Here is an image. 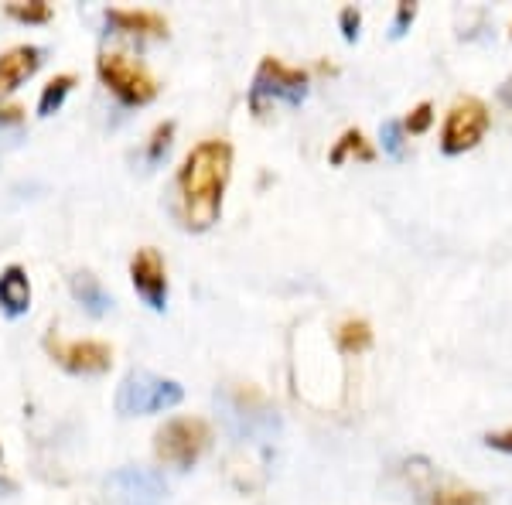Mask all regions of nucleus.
<instances>
[{
	"instance_id": "f257e3e1",
	"label": "nucleus",
	"mask_w": 512,
	"mask_h": 505,
	"mask_svg": "<svg viewBox=\"0 0 512 505\" xmlns=\"http://www.w3.org/2000/svg\"><path fill=\"white\" fill-rule=\"evenodd\" d=\"M229 175H233V147L226 140H202L188 151L178 171V202L188 229L202 233L216 226Z\"/></svg>"
},
{
	"instance_id": "f03ea898",
	"label": "nucleus",
	"mask_w": 512,
	"mask_h": 505,
	"mask_svg": "<svg viewBox=\"0 0 512 505\" xmlns=\"http://www.w3.org/2000/svg\"><path fill=\"white\" fill-rule=\"evenodd\" d=\"M96 72L103 86L127 106H144L158 96V79L123 52H103L96 59Z\"/></svg>"
},
{
	"instance_id": "7ed1b4c3",
	"label": "nucleus",
	"mask_w": 512,
	"mask_h": 505,
	"mask_svg": "<svg viewBox=\"0 0 512 505\" xmlns=\"http://www.w3.org/2000/svg\"><path fill=\"white\" fill-rule=\"evenodd\" d=\"M489 106L475 96H465L448 110L444 117V130H441V147L444 154H465L472 147L482 144V137L489 134Z\"/></svg>"
},
{
	"instance_id": "20e7f679",
	"label": "nucleus",
	"mask_w": 512,
	"mask_h": 505,
	"mask_svg": "<svg viewBox=\"0 0 512 505\" xmlns=\"http://www.w3.org/2000/svg\"><path fill=\"white\" fill-rule=\"evenodd\" d=\"M209 441L212 430L202 417H175L158 430V458L168 465L188 468L209 447Z\"/></svg>"
},
{
	"instance_id": "39448f33",
	"label": "nucleus",
	"mask_w": 512,
	"mask_h": 505,
	"mask_svg": "<svg viewBox=\"0 0 512 505\" xmlns=\"http://www.w3.org/2000/svg\"><path fill=\"white\" fill-rule=\"evenodd\" d=\"M178 400H181V389L175 383H164V379H151V376H130L120 393V407L127 413H151L171 407Z\"/></svg>"
},
{
	"instance_id": "423d86ee",
	"label": "nucleus",
	"mask_w": 512,
	"mask_h": 505,
	"mask_svg": "<svg viewBox=\"0 0 512 505\" xmlns=\"http://www.w3.org/2000/svg\"><path fill=\"white\" fill-rule=\"evenodd\" d=\"M130 280H134L137 294L151 308H164V301H168V270H164L158 250H151V246L137 250V256L130 260Z\"/></svg>"
},
{
	"instance_id": "0eeeda50",
	"label": "nucleus",
	"mask_w": 512,
	"mask_h": 505,
	"mask_svg": "<svg viewBox=\"0 0 512 505\" xmlns=\"http://www.w3.org/2000/svg\"><path fill=\"white\" fill-rule=\"evenodd\" d=\"M48 352L69 372H103L113 362V349L103 342H59V338H48Z\"/></svg>"
},
{
	"instance_id": "6e6552de",
	"label": "nucleus",
	"mask_w": 512,
	"mask_h": 505,
	"mask_svg": "<svg viewBox=\"0 0 512 505\" xmlns=\"http://www.w3.org/2000/svg\"><path fill=\"white\" fill-rule=\"evenodd\" d=\"M41 65V48L35 45H18L11 52L0 55V99L21 86L24 79H31Z\"/></svg>"
},
{
	"instance_id": "1a4fd4ad",
	"label": "nucleus",
	"mask_w": 512,
	"mask_h": 505,
	"mask_svg": "<svg viewBox=\"0 0 512 505\" xmlns=\"http://www.w3.org/2000/svg\"><path fill=\"white\" fill-rule=\"evenodd\" d=\"M304 82H308V72L291 69V65H284L280 59H263L253 93H263V89H274V93H287L291 99H301V96H304Z\"/></svg>"
},
{
	"instance_id": "9d476101",
	"label": "nucleus",
	"mask_w": 512,
	"mask_h": 505,
	"mask_svg": "<svg viewBox=\"0 0 512 505\" xmlns=\"http://www.w3.org/2000/svg\"><path fill=\"white\" fill-rule=\"evenodd\" d=\"M0 304L7 314H24L31 308V284L21 267H7L0 273Z\"/></svg>"
},
{
	"instance_id": "9b49d317",
	"label": "nucleus",
	"mask_w": 512,
	"mask_h": 505,
	"mask_svg": "<svg viewBox=\"0 0 512 505\" xmlns=\"http://www.w3.org/2000/svg\"><path fill=\"white\" fill-rule=\"evenodd\" d=\"M106 18L117 24L120 31H134V35H168V18H161L158 11H110Z\"/></svg>"
},
{
	"instance_id": "f8f14e48",
	"label": "nucleus",
	"mask_w": 512,
	"mask_h": 505,
	"mask_svg": "<svg viewBox=\"0 0 512 505\" xmlns=\"http://www.w3.org/2000/svg\"><path fill=\"white\" fill-rule=\"evenodd\" d=\"M369 345H373V328H369L366 321L355 318L338 328V349L342 352H366Z\"/></svg>"
},
{
	"instance_id": "ddd939ff",
	"label": "nucleus",
	"mask_w": 512,
	"mask_h": 505,
	"mask_svg": "<svg viewBox=\"0 0 512 505\" xmlns=\"http://www.w3.org/2000/svg\"><path fill=\"white\" fill-rule=\"evenodd\" d=\"M345 157H362V161H373L376 157V151L362 137V130H345L342 140L332 147V164H342Z\"/></svg>"
},
{
	"instance_id": "4468645a",
	"label": "nucleus",
	"mask_w": 512,
	"mask_h": 505,
	"mask_svg": "<svg viewBox=\"0 0 512 505\" xmlns=\"http://www.w3.org/2000/svg\"><path fill=\"white\" fill-rule=\"evenodd\" d=\"M72 86H76V76H55L52 82L45 86V93L38 99V113L41 117H48V113H55L62 106V99L72 93Z\"/></svg>"
},
{
	"instance_id": "2eb2a0df",
	"label": "nucleus",
	"mask_w": 512,
	"mask_h": 505,
	"mask_svg": "<svg viewBox=\"0 0 512 505\" xmlns=\"http://www.w3.org/2000/svg\"><path fill=\"white\" fill-rule=\"evenodd\" d=\"M7 14H11L14 21H24V24H45L48 18H52V7L45 4V0H11V4L4 7Z\"/></svg>"
},
{
	"instance_id": "dca6fc26",
	"label": "nucleus",
	"mask_w": 512,
	"mask_h": 505,
	"mask_svg": "<svg viewBox=\"0 0 512 505\" xmlns=\"http://www.w3.org/2000/svg\"><path fill=\"white\" fill-rule=\"evenodd\" d=\"M431 123H434V106L431 103H420V106L410 110V117H407V123H403V130H407V134H424Z\"/></svg>"
},
{
	"instance_id": "f3484780",
	"label": "nucleus",
	"mask_w": 512,
	"mask_h": 505,
	"mask_svg": "<svg viewBox=\"0 0 512 505\" xmlns=\"http://www.w3.org/2000/svg\"><path fill=\"white\" fill-rule=\"evenodd\" d=\"M171 134H175V123H161V127L151 134V144H147V154H151V157H161V151H168Z\"/></svg>"
},
{
	"instance_id": "a211bd4d",
	"label": "nucleus",
	"mask_w": 512,
	"mask_h": 505,
	"mask_svg": "<svg viewBox=\"0 0 512 505\" xmlns=\"http://www.w3.org/2000/svg\"><path fill=\"white\" fill-rule=\"evenodd\" d=\"M434 505H482V495L478 492H444V495H437Z\"/></svg>"
},
{
	"instance_id": "6ab92c4d",
	"label": "nucleus",
	"mask_w": 512,
	"mask_h": 505,
	"mask_svg": "<svg viewBox=\"0 0 512 505\" xmlns=\"http://www.w3.org/2000/svg\"><path fill=\"white\" fill-rule=\"evenodd\" d=\"M489 444L495 447V451H509L512 454V427L499 430V434H489Z\"/></svg>"
},
{
	"instance_id": "aec40b11",
	"label": "nucleus",
	"mask_w": 512,
	"mask_h": 505,
	"mask_svg": "<svg viewBox=\"0 0 512 505\" xmlns=\"http://www.w3.org/2000/svg\"><path fill=\"white\" fill-rule=\"evenodd\" d=\"M342 24L349 28V31H345V38H355V28H359V11H352V7H349V11H342Z\"/></svg>"
},
{
	"instance_id": "412c9836",
	"label": "nucleus",
	"mask_w": 512,
	"mask_h": 505,
	"mask_svg": "<svg viewBox=\"0 0 512 505\" xmlns=\"http://www.w3.org/2000/svg\"><path fill=\"white\" fill-rule=\"evenodd\" d=\"M21 106H0V120H4V123H18L21 120Z\"/></svg>"
}]
</instances>
